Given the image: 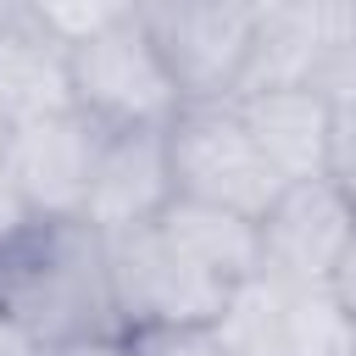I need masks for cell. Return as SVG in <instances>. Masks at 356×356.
<instances>
[{"label": "cell", "mask_w": 356, "mask_h": 356, "mask_svg": "<svg viewBox=\"0 0 356 356\" xmlns=\"http://www.w3.org/2000/svg\"><path fill=\"white\" fill-rule=\"evenodd\" d=\"M106 278L122 334L156 328V323H217L234 300V284L200 273L184 250L167 245L156 222L106 234Z\"/></svg>", "instance_id": "cell-4"}, {"label": "cell", "mask_w": 356, "mask_h": 356, "mask_svg": "<svg viewBox=\"0 0 356 356\" xmlns=\"http://www.w3.org/2000/svg\"><path fill=\"white\" fill-rule=\"evenodd\" d=\"M172 161H167V122L161 128H100L83 222L95 234H128L167 211L172 200Z\"/></svg>", "instance_id": "cell-8"}, {"label": "cell", "mask_w": 356, "mask_h": 356, "mask_svg": "<svg viewBox=\"0 0 356 356\" xmlns=\"http://www.w3.org/2000/svg\"><path fill=\"white\" fill-rule=\"evenodd\" d=\"M0 356H44V345H39L17 317H6V312H0Z\"/></svg>", "instance_id": "cell-19"}, {"label": "cell", "mask_w": 356, "mask_h": 356, "mask_svg": "<svg viewBox=\"0 0 356 356\" xmlns=\"http://www.w3.org/2000/svg\"><path fill=\"white\" fill-rule=\"evenodd\" d=\"M134 356H239L222 334V323H156V328H128Z\"/></svg>", "instance_id": "cell-15"}, {"label": "cell", "mask_w": 356, "mask_h": 356, "mask_svg": "<svg viewBox=\"0 0 356 356\" xmlns=\"http://www.w3.org/2000/svg\"><path fill=\"white\" fill-rule=\"evenodd\" d=\"M234 106L284 184L334 172V122H328V106L312 83L250 89V95H234Z\"/></svg>", "instance_id": "cell-10"}, {"label": "cell", "mask_w": 356, "mask_h": 356, "mask_svg": "<svg viewBox=\"0 0 356 356\" xmlns=\"http://www.w3.org/2000/svg\"><path fill=\"white\" fill-rule=\"evenodd\" d=\"M312 89L323 95L328 122H334V172H345L356 161V33L317 67Z\"/></svg>", "instance_id": "cell-14"}, {"label": "cell", "mask_w": 356, "mask_h": 356, "mask_svg": "<svg viewBox=\"0 0 356 356\" xmlns=\"http://www.w3.org/2000/svg\"><path fill=\"white\" fill-rule=\"evenodd\" d=\"M356 234V200L339 172L328 178H295L273 195V206L256 217L261 239V278L295 284V289H328V273Z\"/></svg>", "instance_id": "cell-6"}, {"label": "cell", "mask_w": 356, "mask_h": 356, "mask_svg": "<svg viewBox=\"0 0 356 356\" xmlns=\"http://www.w3.org/2000/svg\"><path fill=\"white\" fill-rule=\"evenodd\" d=\"M95 145H100V128L83 111H72V106L39 111V117H28V122H17V128L0 134L11 184H17L22 206L33 211V222L83 217Z\"/></svg>", "instance_id": "cell-7"}, {"label": "cell", "mask_w": 356, "mask_h": 356, "mask_svg": "<svg viewBox=\"0 0 356 356\" xmlns=\"http://www.w3.org/2000/svg\"><path fill=\"white\" fill-rule=\"evenodd\" d=\"M245 6H250V11H256V17H267V11H278V6H284V0H245Z\"/></svg>", "instance_id": "cell-20"}, {"label": "cell", "mask_w": 356, "mask_h": 356, "mask_svg": "<svg viewBox=\"0 0 356 356\" xmlns=\"http://www.w3.org/2000/svg\"><path fill=\"white\" fill-rule=\"evenodd\" d=\"M156 228H161L167 245L184 250L200 273H211V278H222V284H234V289H239L245 278H256V267H261L256 217H239V211H222V206L172 195L167 211L156 217Z\"/></svg>", "instance_id": "cell-11"}, {"label": "cell", "mask_w": 356, "mask_h": 356, "mask_svg": "<svg viewBox=\"0 0 356 356\" xmlns=\"http://www.w3.org/2000/svg\"><path fill=\"white\" fill-rule=\"evenodd\" d=\"M328 300H334V312L356 328V234L345 239V250H339V261H334V273H328Z\"/></svg>", "instance_id": "cell-16"}, {"label": "cell", "mask_w": 356, "mask_h": 356, "mask_svg": "<svg viewBox=\"0 0 356 356\" xmlns=\"http://www.w3.org/2000/svg\"><path fill=\"white\" fill-rule=\"evenodd\" d=\"M167 161L178 195L239 217H261L284 189L234 100H184L167 122Z\"/></svg>", "instance_id": "cell-3"}, {"label": "cell", "mask_w": 356, "mask_h": 356, "mask_svg": "<svg viewBox=\"0 0 356 356\" xmlns=\"http://www.w3.org/2000/svg\"><path fill=\"white\" fill-rule=\"evenodd\" d=\"M350 33H356V0H284L256 28V44H250V67H245L239 95L278 89V83H312L317 67Z\"/></svg>", "instance_id": "cell-9"}, {"label": "cell", "mask_w": 356, "mask_h": 356, "mask_svg": "<svg viewBox=\"0 0 356 356\" xmlns=\"http://www.w3.org/2000/svg\"><path fill=\"white\" fill-rule=\"evenodd\" d=\"M44 356H134V350H128V334H89V339L44 345Z\"/></svg>", "instance_id": "cell-18"}, {"label": "cell", "mask_w": 356, "mask_h": 356, "mask_svg": "<svg viewBox=\"0 0 356 356\" xmlns=\"http://www.w3.org/2000/svg\"><path fill=\"white\" fill-rule=\"evenodd\" d=\"M61 106H72L61 50L44 44L22 22L0 28V134L39 117V111H61Z\"/></svg>", "instance_id": "cell-12"}, {"label": "cell", "mask_w": 356, "mask_h": 356, "mask_svg": "<svg viewBox=\"0 0 356 356\" xmlns=\"http://www.w3.org/2000/svg\"><path fill=\"white\" fill-rule=\"evenodd\" d=\"M61 67L72 111H83L95 128H161L184 106L139 11L61 50Z\"/></svg>", "instance_id": "cell-2"}, {"label": "cell", "mask_w": 356, "mask_h": 356, "mask_svg": "<svg viewBox=\"0 0 356 356\" xmlns=\"http://www.w3.org/2000/svg\"><path fill=\"white\" fill-rule=\"evenodd\" d=\"M134 11H139V0H17V22L33 28L56 50H72L89 33H100Z\"/></svg>", "instance_id": "cell-13"}, {"label": "cell", "mask_w": 356, "mask_h": 356, "mask_svg": "<svg viewBox=\"0 0 356 356\" xmlns=\"http://www.w3.org/2000/svg\"><path fill=\"white\" fill-rule=\"evenodd\" d=\"M28 222H33V211L22 206V195H17V184H11V167H6V150H0V245L17 239Z\"/></svg>", "instance_id": "cell-17"}, {"label": "cell", "mask_w": 356, "mask_h": 356, "mask_svg": "<svg viewBox=\"0 0 356 356\" xmlns=\"http://www.w3.org/2000/svg\"><path fill=\"white\" fill-rule=\"evenodd\" d=\"M0 312L17 317L39 345L122 334L106 278V234H95L83 217L28 222L0 245Z\"/></svg>", "instance_id": "cell-1"}, {"label": "cell", "mask_w": 356, "mask_h": 356, "mask_svg": "<svg viewBox=\"0 0 356 356\" xmlns=\"http://www.w3.org/2000/svg\"><path fill=\"white\" fill-rule=\"evenodd\" d=\"M139 17L184 100H234L261 17L245 0H139Z\"/></svg>", "instance_id": "cell-5"}]
</instances>
